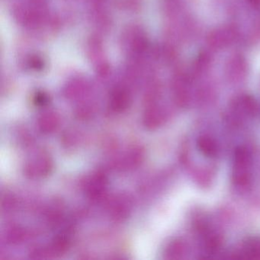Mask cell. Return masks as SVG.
Returning a JSON list of instances; mask_svg holds the SVG:
<instances>
[{
	"mask_svg": "<svg viewBox=\"0 0 260 260\" xmlns=\"http://www.w3.org/2000/svg\"><path fill=\"white\" fill-rule=\"evenodd\" d=\"M198 145H199V150L203 152L204 154L206 156H214L217 153V146L214 141L210 139L209 138H206V137L201 138L199 140Z\"/></svg>",
	"mask_w": 260,
	"mask_h": 260,
	"instance_id": "2",
	"label": "cell"
},
{
	"mask_svg": "<svg viewBox=\"0 0 260 260\" xmlns=\"http://www.w3.org/2000/svg\"><path fill=\"white\" fill-rule=\"evenodd\" d=\"M250 156L246 149L239 148L234 155V182L237 185H244L249 181V168Z\"/></svg>",
	"mask_w": 260,
	"mask_h": 260,
	"instance_id": "1",
	"label": "cell"
},
{
	"mask_svg": "<svg viewBox=\"0 0 260 260\" xmlns=\"http://www.w3.org/2000/svg\"><path fill=\"white\" fill-rule=\"evenodd\" d=\"M249 2L250 3L253 7H260V0H249Z\"/></svg>",
	"mask_w": 260,
	"mask_h": 260,
	"instance_id": "3",
	"label": "cell"
}]
</instances>
